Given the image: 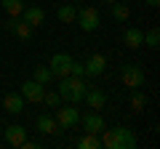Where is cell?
<instances>
[{"instance_id":"7a4b0ae2","label":"cell","mask_w":160,"mask_h":149,"mask_svg":"<svg viewBox=\"0 0 160 149\" xmlns=\"http://www.w3.org/2000/svg\"><path fill=\"white\" fill-rule=\"evenodd\" d=\"M86 91H88V85L83 83V77H72V74H67V77H59V96H62L64 101H69V104L83 101Z\"/></svg>"},{"instance_id":"2e32d148","label":"cell","mask_w":160,"mask_h":149,"mask_svg":"<svg viewBox=\"0 0 160 149\" xmlns=\"http://www.w3.org/2000/svg\"><path fill=\"white\" fill-rule=\"evenodd\" d=\"M24 138H27V131H24L22 125H8L6 128V144H8V147H16L19 149Z\"/></svg>"},{"instance_id":"603a6c76","label":"cell","mask_w":160,"mask_h":149,"mask_svg":"<svg viewBox=\"0 0 160 149\" xmlns=\"http://www.w3.org/2000/svg\"><path fill=\"white\" fill-rule=\"evenodd\" d=\"M147 107V96L144 93H139V88L133 91V96H131V109L133 112H142V109Z\"/></svg>"},{"instance_id":"4316f807","label":"cell","mask_w":160,"mask_h":149,"mask_svg":"<svg viewBox=\"0 0 160 149\" xmlns=\"http://www.w3.org/2000/svg\"><path fill=\"white\" fill-rule=\"evenodd\" d=\"M147 6H149V8H158V6H160V0H147Z\"/></svg>"},{"instance_id":"5b68a950","label":"cell","mask_w":160,"mask_h":149,"mask_svg":"<svg viewBox=\"0 0 160 149\" xmlns=\"http://www.w3.org/2000/svg\"><path fill=\"white\" fill-rule=\"evenodd\" d=\"M75 19L80 22V29H86V32H93V29L102 24V16H99V11H96L93 6H83Z\"/></svg>"},{"instance_id":"e0dca14e","label":"cell","mask_w":160,"mask_h":149,"mask_svg":"<svg viewBox=\"0 0 160 149\" xmlns=\"http://www.w3.org/2000/svg\"><path fill=\"white\" fill-rule=\"evenodd\" d=\"M56 16H59V22H62V24H72L75 16H78V8H75L72 3H64V6H59Z\"/></svg>"},{"instance_id":"52a82bcc","label":"cell","mask_w":160,"mask_h":149,"mask_svg":"<svg viewBox=\"0 0 160 149\" xmlns=\"http://www.w3.org/2000/svg\"><path fill=\"white\" fill-rule=\"evenodd\" d=\"M48 67H51L53 77H67V74H69V67H72V56H69V53H53Z\"/></svg>"},{"instance_id":"44dd1931","label":"cell","mask_w":160,"mask_h":149,"mask_svg":"<svg viewBox=\"0 0 160 149\" xmlns=\"http://www.w3.org/2000/svg\"><path fill=\"white\" fill-rule=\"evenodd\" d=\"M32 80H38L40 85H48V83L53 80V72H51V67H35V74H32Z\"/></svg>"},{"instance_id":"6da1fadb","label":"cell","mask_w":160,"mask_h":149,"mask_svg":"<svg viewBox=\"0 0 160 149\" xmlns=\"http://www.w3.org/2000/svg\"><path fill=\"white\" fill-rule=\"evenodd\" d=\"M102 147L104 149H136V136H133V131L131 128H123V125H118V128H112V131H107L104 128L102 131Z\"/></svg>"},{"instance_id":"ac0fdd59","label":"cell","mask_w":160,"mask_h":149,"mask_svg":"<svg viewBox=\"0 0 160 149\" xmlns=\"http://www.w3.org/2000/svg\"><path fill=\"white\" fill-rule=\"evenodd\" d=\"M78 149H102L99 133H86L83 138H78Z\"/></svg>"},{"instance_id":"7402d4cb","label":"cell","mask_w":160,"mask_h":149,"mask_svg":"<svg viewBox=\"0 0 160 149\" xmlns=\"http://www.w3.org/2000/svg\"><path fill=\"white\" fill-rule=\"evenodd\" d=\"M144 46L152 48V51L160 46V29H158V27H152L149 32H144Z\"/></svg>"},{"instance_id":"9a60e30c","label":"cell","mask_w":160,"mask_h":149,"mask_svg":"<svg viewBox=\"0 0 160 149\" xmlns=\"http://www.w3.org/2000/svg\"><path fill=\"white\" fill-rule=\"evenodd\" d=\"M35 125H38L40 133H46V136L59 133V125H56V120H53V115H38L35 117Z\"/></svg>"},{"instance_id":"83f0119b","label":"cell","mask_w":160,"mask_h":149,"mask_svg":"<svg viewBox=\"0 0 160 149\" xmlns=\"http://www.w3.org/2000/svg\"><path fill=\"white\" fill-rule=\"evenodd\" d=\"M104 3H115V0H104Z\"/></svg>"},{"instance_id":"d6986e66","label":"cell","mask_w":160,"mask_h":149,"mask_svg":"<svg viewBox=\"0 0 160 149\" xmlns=\"http://www.w3.org/2000/svg\"><path fill=\"white\" fill-rule=\"evenodd\" d=\"M109 6H112V19H115V22H128V16H131V8H128L126 3L115 0V3H109Z\"/></svg>"},{"instance_id":"5bb4252c","label":"cell","mask_w":160,"mask_h":149,"mask_svg":"<svg viewBox=\"0 0 160 149\" xmlns=\"http://www.w3.org/2000/svg\"><path fill=\"white\" fill-rule=\"evenodd\" d=\"M83 101H86L91 109H102L104 104H107V96L102 93V88H91V85H88V91H86V96H83Z\"/></svg>"},{"instance_id":"cb8c5ba5","label":"cell","mask_w":160,"mask_h":149,"mask_svg":"<svg viewBox=\"0 0 160 149\" xmlns=\"http://www.w3.org/2000/svg\"><path fill=\"white\" fill-rule=\"evenodd\" d=\"M43 104H46V107H51V109H56L59 104H62L59 91H46V93H43Z\"/></svg>"},{"instance_id":"d4e9b609","label":"cell","mask_w":160,"mask_h":149,"mask_svg":"<svg viewBox=\"0 0 160 149\" xmlns=\"http://www.w3.org/2000/svg\"><path fill=\"white\" fill-rule=\"evenodd\" d=\"M69 74H72V77H86V67H83V61H75V59H72Z\"/></svg>"},{"instance_id":"9c48e42d","label":"cell","mask_w":160,"mask_h":149,"mask_svg":"<svg viewBox=\"0 0 160 149\" xmlns=\"http://www.w3.org/2000/svg\"><path fill=\"white\" fill-rule=\"evenodd\" d=\"M104 117L99 115L96 109H91V112H86V115H83V131L86 133H102L104 131Z\"/></svg>"},{"instance_id":"484cf974","label":"cell","mask_w":160,"mask_h":149,"mask_svg":"<svg viewBox=\"0 0 160 149\" xmlns=\"http://www.w3.org/2000/svg\"><path fill=\"white\" fill-rule=\"evenodd\" d=\"M40 147V144L38 141H29V138H24V141H22V149H38Z\"/></svg>"},{"instance_id":"4fadbf2b","label":"cell","mask_w":160,"mask_h":149,"mask_svg":"<svg viewBox=\"0 0 160 149\" xmlns=\"http://www.w3.org/2000/svg\"><path fill=\"white\" fill-rule=\"evenodd\" d=\"M123 43H126L128 48H142L144 46V32L139 27H126V32H123Z\"/></svg>"},{"instance_id":"8992f818","label":"cell","mask_w":160,"mask_h":149,"mask_svg":"<svg viewBox=\"0 0 160 149\" xmlns=\"http://www.w3.org/2000/svg\"><path fill=\"white\" fill-rule=\"evenodd\" d=\"M19 93L24 96V101L40 104V101H43V93H46V85H40L38 80H27V83L19 85Z\"/></svg>"},{"instance_id":"277c9868","label":"cell","mask_w":160,"mask_h":149,"mask_svg":"<svg viewBox=\"0 0 160 149\" xmlns=\"http://www.w3.org/2000/svg\"><path fill=\"white\" fill-rule=\"evenodd\" d=\"M53 120H56L59 131H69V128H75L80 123V109H75V107H56Z\"/></svg>"},{"instance_id":"ffe728a7","label":"cell","mask_w":160,"mask_h":149,"mask_svg":"<svg viewBox=\"0 0 160 149\" xmlns=\"http://www.w3.org/2000/svg\"><path fill=\"white\" fill-rule=\"evenodd\" d=\"M0 6H3V11H6L8 16H22L24 0H0Z\"/></svg>"},{"instance_id":"3957f363","label":"cell","mask_w":160,"mask_h":149,"mask_svg":"<svg viewBox=\"0 0 160 149\" xmlns=\"http://www.w3.org/2000/svg\"><path fill=\"white\" fill-rule=\"evenodd\" d=\"M120 80H123L126 88H131V91L142 88L144 85V67H139V64H126V67L120 69Z\"/></svg>"},{"instance_id":"8fae6325","label":"cell","mask_w":160,"mask_h":149,"mask_svg":"<svg viewBox=\"0 0 160 149\" xmlns=\"http://www.w3.org/2000/svg\"><path fill=\"white\" fill-rule=\"evenodd\" d=\"M22 19H24V22H27L29 24V27H40V24H43V22H46V11H43V8H40V6H24V11H22Z\"/></svg>"},{"instance_id":"7c38bea8","label":"cell","mask_w":160,"mask_h":149,"mask_svg":"<svg viewBox=\"0 0 160 149\" xmlns=\"http://www.w3.org/2000/svg\"><path fill=\"white\" fill-rule=\"evenodd\" d=\"M83 67H86V74L96 77V74H102L104 69H107V59H104L102 53H93V56H88L86 61H83Z\"/></svg>"},{"instance_id":"30bf717a","label":"cell","mask_w":160,"mask_h":149,"mask_svg":"<svg viewBox=\"0 0 160 149\" xmlns=\"http://www.w3.org/2000/svg\"><path fill=\"white\" fill-rule=\"evenodd\" d=\"M3 107H6V112H11V115H22L24 112V96L16 93V91L6 93V96H3Z\"/></svg>"},{"instance_id":"ba28073f","label":"cell","mask_w":160,"mask_h":149,"mask_svg":"<svg viewBox=\"0 0 160 149\" xmlns=\"http://www.w3.org/2000/svg\"><path fill=\"white\" fill-rule=\"evenodd\" d=\"M6 29H8V32H13L19 40H29V37H32V27H29L22 16H11L6 22Z\"/></svg>"}]
</instances>
